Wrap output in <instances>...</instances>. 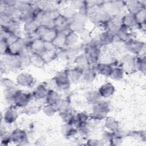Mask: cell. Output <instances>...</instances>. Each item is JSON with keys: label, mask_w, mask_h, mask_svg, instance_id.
I'll list each match as a JSON object with an SVG mask.
<instances>
[{"label": "cell", "mask_w": 146, "mask_h": 146, "mask_svg": "<svg viewBox=\"0 0 146 146\" xmlns=\"http://www.w3.org/2000/svg\"><path fill=\"white\" fill-rule=\"evenodd\" d=\"M128 8L129 10L132 13H137L138 11H139L140 10H141L140 4L138 2H131V3L128 5Z\"/></svg>", "instance_id": "obj_23"}, {"label": "cell", "mask_w": 146, "mask_h": 146, "mask_svg": "<svg viewBox=\"0 0 146 146\" xmlns=\"http://www.w3.org/2000/svg\"><path fill=\"white\" fill-rule=\"evenodd\" d=\"M110 76H111L113 79L120 80L122 78L123 76V71L121 69L117 68L112 69Z\"/></svg>", "instance_id": "obj_24"}, {"label": "cell", "mask_w": 146, "mask_h": 146, "mask_svg": "<svg viewBox=\"0 0 146 146\" xmlns=\"http://www.w3.org/2000/svg\"><path fill=\"white\" fill-rule=\"evenodd\" d=\"M114 40V35L110 32H106L101 34L99 36V43L102 45H106L111 43Z\"/></svg>", "instance_id": "obj_12"}, {"label": "cell", "mask_w": 146, "mask_h": 146, "mask_svg": "<svg viewBox=\"0 0 146 146\" xmlns=\"http://www.w3.org/2000/svg\"><path fill=\"white\" fill-rule=\"evenodd\" d=\"M106 126L111 130H116L118 128L117 123L112 117H108L106 120Z\"/></svg>", "instance_id": "obj_22"}, {"label": "cell", "mask_w": 146, "mask_h": 146, "mask_svg": "<svg viewBox=\"0 0 146 146\" xmlns=\"http://www.w3.org/2000/svg\"><path fill=\"white\" fill-rule=\"evenodd\" d=\"M66 36L64 33L63 31L58 32V34L55 38V39L52 40L51 43L55 47H62L65 45V40H66Z\"/></svg>", "instance_id": "obj_14"}, {"label": "cell", "mask_w": 146, "mask_h": 146, "mask_svg": "<svg viewBox=\"0 0 146 146\" xmlns=\"http://www.w3.org/2000/svg\"><path fill=\"white\" fill-rule=\"evenodd\" d=\"M44 113L49 116L52 115L53 113L55 112V108H54L53 105L48 104L46 107H45L43 109Z\"/></svg>", "instance_id": "obj_27"}, {"label": "cell", "mask_w": 146, "mask_h": 146, "mask_svg": "<svg viewBox=\"0 0 146 146\" xmlns=\"http://www.w3.org/2000/svg\"><path fill=\"white\" fill-rule=\"evenodd\" d=\"M76 62L79 64V67L83 68L88 64V60L85 56H79L76 59Z\"/></svg>", "instance_id": "obj_26"}, {"label": "cell", "mask_w": 146, "mask_h": 146, "mask_svg": "<svg viewBox=\"0 0 146 146\" xmlns=\"http://www.w3.org/2000/svg\"><path fill=\"white\" fill-rule=\"evenodd\" d=\"M99 96H100L99 94H98L96 92V93L95 92H91L88 96V101H90L91 103H94V102H95V100L94 99V98L96 101L99 98Z\"/></svg>", "instance_id": "obj_28"}, {"label": "cell", "mask_w": 146, "mask_h": 146, "mask_svg": "<svg viewBox=\"0 0 146 146\" xmlns=\"http://www.w3.org/2000/svg\"><path fill=\"white\" fill-rule=\"evenodd\" d=\"M136 23L135 15H127L122 18V26L127 27L133 25Z\"/></svg>", "instance_id": "obj_18"}, {"label": "cell", "mask_w": 146, "mask_h": 146, "mask_svg": "<svg viewBox=\"0 0 146 146\" xmlns=\"http://www.w3.org/2000/svg\"><path fill=\"white\" fill-rule=\"evenodd\" d=\"M97 69L100 74L106 76H110L113 68L110 64L100 63L97 66Z\"/></svg>", "instance_id": "obj_16"}, {"label": "cell", "mask_w": 146, "mask_h": 146, "mask_svg": "<svg viewBox=\"0 0 146 146\" xmlns=\"http://www.w3.org/2000/svg\"><path fill=\"white\" fill-rule=\"evenodd\" d=\"M18 117V113L13 108L9 109L4 115V120L6 123L11 124L15 121Z\"/></svg>", "instance_id": "obj_10"}, {"label": "cell", "mask_w": 146, "mask_h": 146, "mask_svg": "<svg viewBox=\"0 0 146 146\" xmlns=\"http://www.w3.org/2000/svg\"><path fill=\"white\" fill-rule=\"evenodd\" d=\"M84 78L87 82H92L95 78V72L91 69H87L84 72Z\"/></svg>", "instance_id": "obj_25"}, {"label": "cell", "mask_w": 146, "mask_h": 146, "mask_svg": "<svg viewBox=\"0 0 146 146\" xmlns=\"http://www.w3.org/2000/svg\"><path fill=\"white\" fill-rule=\"evenodd\" d=\"M30 99V95L29 94H24L19 91L14 99V102L18 107H23L28 104Z\"/></svg>", "instance_id": "obj_4"}, {"label": "cell", "mask_w": 146, "mask_h": 146, "mask_svg": "<svg viewBox=\"0 0 146 146\" xmlns=\"http://www.w3.org/2000/svg\"><path fill=\"white\" fill-rule=\"evenodd\" d=\"M23 46V40L22 41V40L19 38L15 42L8 45L6 53L12 56L20 55L24 48Z\"/></svg>", "instance_id": "obj_1"}, {"label": "cell", "mask_w": 146, "mask_h": 146, "mask_svg": "<svg viewBox=\"0 0 146 146\" xmlns=\"http://www.w3.org/2000/svg\"><path fill=\"white\" fill-rule=\"evenodd\" d=\"M47 102L48 104L51 105H55L59 101V96L57 92L51 90L48 92L47 95L46 96Z\"/></svg>", "instance_id": "obj_15"}, {"label": "cell", "mask_w": 146, "mask_h": 146, "mask_svg": "<svg viewBox=\"0 0 146 146\" xmlns=\"http://www.w3.org/2000/svg\"><path fill=\"white\" fill-rule=\"evenodd\" d=\"M86 54L88 57H86L89 61L91 60L92 62H95L99 56L100 51L98 47L95 45H90L87 47Z\"/></svg>", "instance_id": "obj_6"}, {"label": "cell", "mask_w": 146, "mask_h": 146, "mask_svg": "<svg viewBox=\"0 0 146 146\" xmlns=\"http://www.w3.org/2000/svg\"><path fill=\"white\" fill-rule=\"evenodd\" d=\"M108 111V104L106 102H102L96 104L94 109L93 116L98 119H103Z\"/></svg>", "instance_id": "obj_3"}, {"label": "cell", "mask_w": 146, "mask_h": 146, "mask_svg": "<svg viewBox=\"0 0 146 146\" xmlns=\"http://www.w3.org/2000/svg\"><path fill=\"white\" fill-rule=\"evenodd\" d=\"M17 81L18 83L21 86H30L33 82V78L29 74L22 73L17 76Z\"/></svg>", "instance_id": "obj_7"}, {"label": "cell", "mask_w": 146, "mask_h": 146, "mask_svg": "<svg viewBox=\"0 0 146 146\" xmlns=\"http://www.w3.org/2000/svg\"><path fill=\"white\" fill-rule=\"evenodd\" d=\"M141 44L139 42H135V41H129L128 42H127V48L128 50H129V51H131V52H136L139 51H140V50H141Z\"/></svg>", "instance_id": "obj_20"}, {"label": "cell", "mask_w": 146, "mask_h": 146, "mask_svg": "<svg viewBox=\"0 0 146 146\" xmlns=\"http://www.w3.org/2000/svg\"><path fill=\"white\" fill-rule=\"evenodd\" d=\"M45 43L43 40L40 39H38L33 40L31 44V49L35 51V53L39 54V52H42L44 49Z\"/></svg>", "instance_id": "obj_11"}, {"label": "cell", "mask_w": 146, "mask_h": 146, "mask_svg": "<svg viewBox=\"0 0 146 146\" xmlns=\"http://www.w3.org/2000/svg\"><path fill=\"white\" fill-rule=\"evenodd\" d=\"M77 39H78V36L74 32L71 31L66 36L65 45L70 46V45L74 44L76 42Z\"/></svg>", "instance_id": "obj_19"}, {"label": "cell", "mask_w": 146, "mask_h": 146, "mask_svg": "<svg viewBox=\"0 0 146 146\" xmlns=\"http://www.w3.org/2000/svg\"><path fill=\"white\" fill-rule=\"evenodd\" d=\"M26 134L25 131L21 129H15L11 135V140L14 143H20L25 141Z\"/></svg>", "instance_id": "obj_9"}, {"label": "cell", "mask_w": 146, "mask_h": 146, "mask_svg": "<svg viewBox=\"0 0 146 146\" xmlns=\"http://www.w3.org/2000/svg\"><path fill=\"white\" fill-rule=\"evenodd\" d=\"M39 26H37L36 23H35L33 21L29 23H26L25 26V30L26 33H31L33 32H35L37 28Z\"/></svg>", "instance_id": "obj_21"}, {"label": "cell", "mask_w": 146, "mask_h": 146, "mask_svg": "<svg viewBox=\"0 0 146 146\" xmlns=\"http://www.w3.org/2000/svg\"><path fill=\"white\" fill-rule=\"evenodd\" d=\"M56 85L62 89H67L69 87L70 79L68 73L66 72H60L55 77Z\"/></svg>", "instance_id": "obj_2"}, {"label": "cell", "mask_w": 146, "mask_h": 146, "mask_svg": "<svg viewBox=\"0 0 146 146\" xmlns=\"http://www.w3.org/2000/svg\"><path fill=\"white\" fill-rule=\"evenodd\" d=\"M115 88L113 86L109 83L103 85L99 90V94L102 96L107 98L111 96L114 92Z\"/></svg>", "instance_id": "obj_8"}, {"label": "cell", "mask_w": 146, "mask_h": 146, "mask_svg": "<svg viewBox=\"0 0 146 146\" xmlns=\"http://www.w3.org/2000/svg\"><path fill=\"white\" fill-rule=\"evenodd\" d=\"M48 94V92L46 90V88L42 86H39L34 91V96L38 99H42L47 96Z\"/></svg>", "instance_id": "obj_17"}, {"label": "cell", "mask_w": 146, "mask_h": 146, "mask_svg": "<svg viewBox=\"0 0 146 146\" xmlns=\"http://www.w3.org/2000/svg\"><path fill=\"white\" fill-rule=\"evenodd\" d=\"M30 61L36 67H42L46 62L42 56L38 53H35L30 56Z\"/></svg>", "instance_id": "obj_13"}, {"label": "cell", "mask_w": 146, "mask_h": 146, "mask_svg": "<svg viewBox=\"0 0 146 146\" xmlns=\"http://www.w3.org/2000/svg\"><path fill=\"white\" fill-rule=\"evenodd\" d=\"M107 25L110 33H117L122 26V18L120 19L119 17H114L109 19Z\"/></svg>", "instance_id": "obj_5"}]
</instances>
